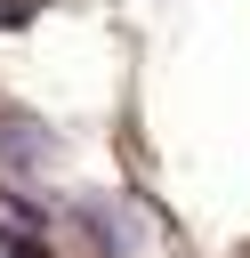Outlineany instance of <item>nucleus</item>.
I'll list each match as a JSON object with an SVG mask.
<instances>
[{
	"instance_id": "nucleus-1",
	"label": "nucleus",
	"mask_w": 250,
	"mask_h": 258,
	"mask_svg": "<svg viewBox=\"0 0 250 258\" xmlns=\"http://www.w3.org/2000/svg\"><path fill=\"white\" fill-rule=\"evenodd\" d=\"M56 153V137L40 129V121H16V113H0V169H40Z\"/></svg>"
},
{
	"instance_id": "nucleus-2",
	"label": "nucleus",
	"mask_w": 250,
	"mask_h": 258,
	"mask_svg": "<svg viewBox=\"0 0 250 258\" xmlns=\"http://www.w3.org/2000/svg\"><path fill=\"white\" fill-rule=\"evenodd\" d=\"M73 210H81V226H89V242H97L105 258H121V250H129V242H121V226L105 218V202H73Z\"/></svg>"
},
{
	"instance_id": "nucleus-3",
	"label": "nucleus",
	"mask_w": 250,
	"mask_h": 258,
	"mask_svg": "<svg viewBox=\"0 0 250 258\" xmlns=\"http://www.w3.org/2000/svg\"><path fill=\"white\" fill-rule=\"evenodd\" d=\"M0 258H48V242H40V234H24V226H8V218H0Z\"/></svg>"
}]
</instances>
